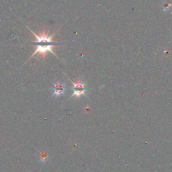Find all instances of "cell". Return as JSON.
Masks as SVG:
<instances>
[{
  "label": "cell",
  "instance_id": "obj_1",
  "mask_svg": "<svg viewBox=\"0 0 172 172\" xmlns=\"http://www.w3.org/2000/svg\"><path fill=\"white\" fill-rule=\"evenodd\" d=\"M29 30L34 34L36 38L35 41L31 42V44H34L36 46V49L34 53L31 55V57L28 59V61L29 59H31L32 57H34L36 54H38L40 56H41L43 59H45L46 54L49 52L56 55L55 53L53 51V47H55L57 44H60L61 42H57L53 40V38L54 37L55 34L49 36L46 32V31L44 29L41 33L38 35V34L34 33L31 28H29Z\"/></svg>",
  "mask_w": 172,
  "mask_h": 172
},
{
  "label": "cell",
  "instance_id": "obj_2",
  "mask_svg": "<svg viewBox=\"0 0 172 172\" xmlns=\"http://www.w3.org/2000/svg\"><path fill=\"white\" fill-rule=\"evenodd\" d=\"M72 83L73 85H74V87H73L74 94H73L72 97L75 96L79 98V97L84 95L86 88L85 85L81 82L80 79H79L77 83H74L72 81Z\"/></svg>",
  "mask_w": 172,
  "mask_h": 172
},
{
  "label": "cell",
  "instance_id": "obj_3",
  "mask_svg": "<svg viewBox=\"0 0 172 172\" xmlns=\"http://www.w3.org/2000/svg\"><path fill=\"white\" fill-rule=\"evenodd\" d=\"M53 96H60L64 94L66 91L65 85L61 82H57L53 84Z\"/></svg>",
  "mask_w": 172,
  "mask_h": 172
},
{
  "label": "cell",
  "instance_id": "obj_4",
  "mask_svg": "<svg viewBox=\"0 0 172 172\" xmlns=\"http://www.w3.org/2000/svg\"><path fill=\"white\" fill-rule=\"evenodd\" d=\"M171 7V4L170 3H165L164 4V6H163V10H164L165 12H167V11L170 10Z\"/></svg>",
  "mask_w": 172,
  "mask_h": 172
},
{
  "label": "cell",
  "instance_id": "obj_5",
  "mask_svg": "<svg viewBox=\"0 0 172 172\" xmlns=\"http://www.w3.org/2000/svg\"><path fill=\"white\" fill-rule=\"evenodd\" d=\"M41 157H42V160H43V161H44V160H46V159L47 158V156L46 155H44V154H43L41 156Z\"/></svg>",
  "mask_w": 172,
  "mask_h": 172
}]
</instances>
